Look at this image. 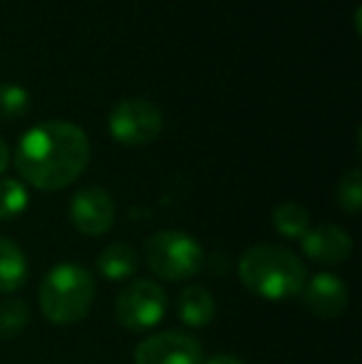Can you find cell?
I'll use <instances>...</instances> for the list:
<instances>
[{
    "instance_id": "cell-1",
    "label": "cell",
    "mask_w": 362,
    "mask_h": 364,
    "mask_svg": "<svg viewBox=\"0 0 362 364\" xmlns=\"http://www.w3.org/2000/svg\"><path fill=\"white\" fill-rule=\"evenodd\" d=\"M92 144L85 129L65 119L40 122L25 132L15 149V168L40 191H60L85 173Z\"/></svg>"
},
{
    "instance_id": "cell-2",
    "label": "cell",
    "mask_w": 362,
    "mask_h": 364,
    "mask_svg": "<svg viewBox=\"0 0 362 364\" xmlns=\"http://www.w3.org/2000/svg\"><path fill=\"white\" fill-rule=\"evenodd\" d=\"M238 278L243 288L263 300L280 302L303 290L308 273L293 250L273 243L251 245L238 260Z\"/></svg>"
},
{
    "instance_id": "cell-3",
    "label": "cell",
    "mask_w": 362,
    "mask_h": 364,
    "mask_svg": "<svg viewBox=\"0 0 362 364\" xmlns=\"http://www.w3.org/2000/svg\"><path fill=\"white\" fill-rule=\"evenodd\" d=\"M40 307L53 325H78L95 305V275L78 263H60L40 283Z\"/></svg>"
},
{
    "instance_id": "cell-4",
    "label": "cell",
    "mask_w": 362,
    "mask_h": 364,
    "mask_svg": "<svg viewBox=\"0 0 362 364\" xmlns=\"http://www.w3.org/2000/svg\"><path fill=\"white\" fill-rule=\"evenodd\" d=\"M144 263L161 280L181 283L201 273L203 248L191 233L174 228L156 230L144 243Z\"/></svg>"
},
{
    "instance_id": "cell-5",
    "label": "cell",
    "mask_w": 362,
    "mask_h": 364,
    "mask_svg": "<svg viewBox=\"0 0 362 364\" xmlns=\"http://www.w3.org/2000/svg\"><path fill=\"white\" fill-rule=\"evenodd\" d=\"M112 139L124 146H147L159 139L164 129V112L144 97H127L112 107L107 117Z\"/></svg>"
},
{
    "instance_id": "cell-6",
    "label": "cell",
    "mask_w": 362,
    "mask_h": 364,
    "mask_svg": "<svg viewBox=\"0 0 362 364\" xmlns=\"http://www.w3.org/2000/svg\"><path fill=\"white\" fill-rule=\"evenodd\" d=\"M166 292L154 280H134L117 295L115 317L132 332L154 330L166 315Z\"/></svg>"
},
{
    "instance_id": "cell-7",
    "label": "cell",
    "mask_w": 362,
    "mask_h": 364,
    "mask_svg": "<svg viewBox=\"0 0 362 364\" xmlns=\"http://www.w3.org/2000/svg\"><path fill=\"white\" fill-rule=\"evenodd\" d=\"M134 364H203V347L188 332L164 330L137 345Z\"/></svg>"
},
{
    "instance_id": "cell-8",
    "label": "cell",
    "mask_w": 362,
    "mask_h": 364,
    "mask_svg": "<svg viewBox=\"0 0 362 364\" xmlns=\"http://www.w3.org/2000/svg\"><path fill=\"white\" fill-rule=\"evenodd\" d=\"M117 203L112 193L102 186H85L70 201V220L82 235L97 238L115 225Z\"/></svg>"
},
{
    "instance_id": "cell-9",
    "label": "cell",
    "mask_w": 362,
    "mask_h": 364,
    "mask_svg": "<svg viewBox=\"0 0 362 364\" xmlns=\"http://www.w3.org/2000/svg\"><path fill=\"white\" fill-rule=\"evenodd\" d=\"M298 295L305 310H310L315 317H320V320H333V317L343 315L350 300L345 280L333 273L313 275L310 280H305L303 290H300Z\"/></svg>"
},
{
    "instance_id": "cell-10",
    "label": "cell",
    "mask_w": 362,
    "mask_h": 364,
    "mask_svg": "<svg viewBox=\"0 0 362 364\" xmlns=\"http://www.w3.org/2000/svg\"><path fill=\"white\" fill-rule=\"evenodd\" d=\"M300 245H303V253L308 255V260L325 265V268L343 265L353 255V238H350V233L333 223L308 228V233L300 238Z\"/></svg>"
},
{
    "instance_id": "cell-11",
    "label": "cell",
    "mask_w": 362,
    "mask_h": 364,
    "mask_svg": "<svg viewBox=\"0 0 362 364\" xmlns=\"http://www.w3.org/2000/svg\"><path fill=\"white\" fill-rule=\"evenodd\" d=\"M176 315L186 327H206L216 317V300L203 285H186L176 300Z\"/></svg>"
},
{
    "instance_id": "cell-12",
    "label": "cell",
    "mask_w": 362,
    "mask_h": 364,
    "mask_svg": "<svg viewBox=\"0 0 362 364\" xmlns=\"http://www.w3.org/2000/svg\"><path fill=\"white\" fill-rule=\"evenodd\" d=\"M28 280V255L15 240L0 235V292L20 290Z\"/></svg>"
},
{
    "instance_id": "cell-13",
    "label": "cell",
    "mask_w": 362,
    "mask_h": 364,
    "mask_svg": "<svg viewBox=\"0 0 362 364\" xmlns=\"http://www.w3.org/2000/svg\"><path fill=\"white\" fill-rule=\"evenodd\" d=\"M97 270L107 280H129L139 270V253L129 243H112L97 258Z\"/></svg>"
},
{
    "instance_id": "cell-14",
    "label": "cell",
    "mask_w": 362,
    "mask_h": 364,
    "mask_svg": "<svg viewBox=\"0 0 362 364\" xmlns=\"http://www.w3.org/2000/svg\"><path fill=\"white\" fill-rule=\"evenodd\" d=\"M273 228L285 238H303L310 228V213L305 206L295 201L278 203L273 208Z\"/></svg>"
},
{
    "instance_id": "cell-15",
    "label": "cell",
    "mask_w": 362,
    "mask_h": 364,
    "mask_svg": "<svg viewBox=\"0 0 362 364\" xmlns=\"http://www.w3.org/2000/svg\"><path fill=\"white\" fill-rule=\"evenodd\" d=\"M30 193L18 178H0V220H13L25 213Z\"/></svg>"
},
{
    "instance_id": "cell-16",
    "label": "cell",
    "mask_w": 362,
    "mask_h": 364,
    "mask_svg": "<svg viewBox=\"0 0 362 364\" xmlns=\"http://www.w3.org/2000/svg\"><path fill=\"white\" fill-rule=\"evenodd\" d=\"M28 322L30 310L23 300H18V297L0 300V340H15L28 327Z\"/></svg>"
},
{
    "instance_id": "cell-17",
    "label": "cell",
    "mask_w": 362,
    "mask_h": 364,
    "mask_svg": "<svg viewBox=\"0 0 362 364\" xmlns=\"http://www.w3.org/2000/svg\"><path fill=\"white\" fill-rule=\"evenodd\" d=\"M30 109V92L15 82L0 85V119H20Z\"/></svg>"
},
{
    "instance_id": "cell-18",
    "label": "cell",
    "mask_w": 362,
    "mask_h": 364,
    "mask_svg": "<svg viewBox=\"0 0 362 364\" xmlns=\"http://www.w3.org/2000/svg\"><path fill=\"white\" fill-rule=\"evenodd\" d=\"M338 206L350 216H358L362 208V171L350 168L338 183Z\"/></svg>"
},
{
    "instance_id": "cell-19",
    "label": "cell",
    "mask_w": 362,
    "mask_h": 364,
    "mask_svg": "<svg viewBox=\"0 0 362 364\" xmlns=\"http://www.w3.org/2000/svg\"><path fill=\"white\" fill-rule=\"evenodd\" d=\"M203 364H246V362L236 355H213L211 360H206Z\"/></svg>"
},
{
    "instance_id": "cell-20",
    "label": "cell",
    "mask_w": 362,
    "mask_h": 364,
    "mask_svg": "<svg viewBox=\"0 0 362 364\" xmlns=\"http://www.w3.org/2000/svg\"><path fill=\"white\" fill-rule=\"evenodd\" d=\"M10 164V149H8V141L0 136V176L5 173V168H8Z\"/></svg>"
}]
</instances>
